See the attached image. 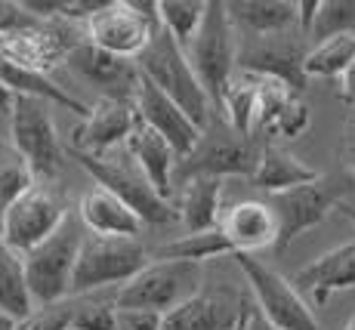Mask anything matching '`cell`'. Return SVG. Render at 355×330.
<instances>
[{"mask_svg": "<svg viewBox=\"0 0 355 330\" xmlns=\"http://www.w3.org/2000/svg\"><path fill=\"white\" fill-rule=\"evenodd\" d=\"M87 40V25L59 22V19H37L16 3L12 16L0 25V56L19 68L37 74H50L65 65L68 56Z\"/></svg>", "mask_w": 355, "mask_h": 330, "instance_id": "obj_1", "label": "cell"}, {"mask_svg": "<svg viewBox=\"0 0 355 330\" xmlns=\"http://www.w3.org/2000/svg\"><path fill=\"white\" fill-rule=\"evenodd\" d=\"M136 65H139V71L146 74L161 93H167L201 130H207L210 123H214V102L204 93L186 50H182L161 25H158V31H155L152 44L136 59Z\"/></svg>", "mask_w": 355, "mask_h": 330, "instance_id": "obj_2", "label": "cell"}, {"mask_svg": "<svg viewBox=\"0 0 355 330\" xmlns=\"http://www.w3.org/2000/svg\"><path fill=\"white\" fill-rule=\"evenodd\" d=\"M68 157L78 161V167L84 173H90L99 189L118 195L146 225H167L176 216L170 201L155 191V185L139 170V164L130 157L127 146L118 151H108V155H80V151L68 148Z\"/></svg>", "mask_w": 355, "mask_h": 330, "instance_id": "obj_3", "label": "cell"}, {"mask_svg": "<svg viewBox=\"0 0 355 330\" xmlns=\"http://www.w3.org/2000/svg\"><path fill=\"white\" fill-rule=\"evenodd\" d=\"M87 229L80 216L68 213V219L53 232L40 247L25 253V275H28V290L34 306H59L71 299L74 269L84 247Z\"/></svg>", "mask_w": 355, "mask_h": 330, "instance_id": "obj_4", "label": "cell"}, {"mask_svg": "<svg viewBox=\"0 0 355 330\" xmlns=\"http://www.w3.org/2000/svg\"><path fill=\"white\" fill-rule=\"evenodd\" d=\"M10 142L28 161L37 182H53L62 173L68 146L59 139L53 102L37 96H16L10 108Z\"/></svg>", "mask_w": 355, "mask_h": 330, "instance_id": "obj_5", "label": "cell"}, {"mask_svg": "<svg viewBox=\"0 0 355 330\" xmlns=\"http://www.w3.org/2000/svg\"><path fill=\"white\" fill-rule=\"evenodd\" d=\"M238 53H241V34L232 25L229 10L223 0H210L201 31L186 46V56L192 62L198 80L210 102L220 105L229 80L238 74Z\"/></svg>", "mask_w": 355, "mask_h": 330, "instance_id": "obj_6", "label": "cell"}, {"mask_svg": "<svg viewBox=\"0 0 355 330\" xmlns=\"http://www.w3.org/2000/svg\"><path fill=\"white\" fill-rule=\"evenodd\" d=\"M148 263H152V253L146 250L139 238H102L87 232L78 257V269H74L71 297H90L102 287L114 284L121 290Z\"/></svg>", "mask_w": 355, "mask_h": 330, "instance_id": "obj_7", "label": "cell"}, {"mask_svg": "<svg viewBox=\"0 0 355 330\" xmlns=\"http://www.w3.org/2000/svg\"><path fill=\"white\" fill-rule=\"evenodd\" d=\"M201 266L180 259H152L130 284L114 293L118 309L167 315L201 293Z\"/></svg>", "mask_w": 355, "mask_h": 330, "instance_id": "obj_8", "label": "cell"}, {"mask_svg": "<svg viewBox=\"0 0 355 330\" xmlns=\"http://www.w3.org/2000/svg\"><path fill=\"white\" fill-rule=\"evenodd\" d=\"M158 3L148 0H105L99 12L87 19V40L118 59L136 62L155 31H158Z\"/></svg>", "mask_w": 355, "mask_h": 330, "instance_id": "obj_9", "label": "cell"}, {"mask_svg": "<svg viewBox=\"0 0 355 330\" xmlns=\"http://www.w3.org/2000/svg\"><path fill=\"white\" fill-rule=\"evenodd\" d=\"M263 146H257L254 136H241L223 123H210L204 130L201 142L180 161V176H210V180H229V176H248L254 180Z\"/></svg>", "mask_w": 355, "mask_h": 330, "instance_id": "obj_10", "label": "cell"}, {"mask_svg": "<svg viewBox=\"0 0 355 330\" xmlns=\"http://www.w3.org/2000/svg\"><path fill=\"white\" fill-rule=\"evenodd\" d=\"M235 263L248 278L257 309L275 330H322L315 312L303 299V293L293 287V281L254 259L250 253H235Z\"/></svg>", "mask_w": 355, "mask_h": 330, "instance_id": "obj_11", "label": "cell"}, {"mask_svg": "<svg viewBox=\"0 0 355 330\" xmlns=\"http://www.w3.org/2000/svg\"><path fill=\"white\" fill-rule=\"evenodd\" d=\"M68 201L53 182H37L0 216V238L16 253H31L68 219Z\"/></svg>", "mask_w": 355, "mask_h": 330, "instance_id": "obj_12", "label": "cell"}, {"mask_svg": "<svg viewBox=\"0 0 355 330\" xmlns=\"http://www.w3.org/2000/svg\"><path fill=\"white\" fill-rule=\"evenodd\" d=\"M272 210L278 216V244L275 250H288L303 232L315 229L327 219V213L343 204V189L334 180H322L300 185V189L282 191V195H272Z\"/></svg>", "mask_w": 355, "mask_h": 330, "instance_id": "obj_13", "label": "cell"}, {"mask_svg": "<svg viewBox=\"0 0 355 330\" xmlns=\"http://www.w3.org/2000/svg\"><path fill=\"white\" fill-rule=\"evenodd\" d=\"M303 34H275V37H257L244 40L241 53H238V71H250L259 78H275L288 84L293 93L306 90V53L303 50Z\"/></svg>", "mask_w": 355, "mask_h": 330, "instance_id": "obj_14", "label": "cell"}, {"mask_svg": "<svg viewBox=\"0 0 355 330\" xmlns=\"http://www.w3.org/2000/svg\"><path fill=\"white\" fill-rule=\"evenodd\" d=\"M139 127V112L133 99H118V96H99L90 105V114L74 130L71 151L80 155H108L130 142V136Z\"/></svg>", "mask_w": 355, "mask_h": 330, "instance_id": "obj_15", "label": "cell"}, {"mask_svg": "<svg viewBox=\"0 0 355 330\" xmlns=\"http://www.w3.org/2000/svg\"><path fill=\"white\" fill-rule=\"evenodd\" d=\"M133 102H136V112H139V121L146 127H152L155 133H161L173 146L176 155H180V161L201 142L204 130L167 93H161L142 71H139V87H136Z\"/></svg>", "mask_w": 355, "mask_h": 330, "instance_id": "obj_16", "label": "cell"}, {"mask_svg": "<svg viewBox=\"0 0 355 330\" xmlns=\"http://www.w3.org/2000/svg\"><path fill=\"white\" fill-rule=\"evenodd\" d=\"M78 78H84L90 87H96L102 96H118V99H133L139 87V65L130 59H118L112 53L93 46L90 40L78 46L65 62Z\"/></svg>", "mask_w": 355, "mask_h": 330, "instance_id": "obj_17", "label": "cell"}, {"mask_svg": "<svg viewBox=\"0 0 355 330\" xmlns=\"http://www.w3.org/2000/svg\"><path fill=\"white\" fill-rule=\"evenodd\" d=\"M244 302L232 290H201L180 309L161 315V330H235Z\"/></svg>", "mask_w": 355, "mask_h": 330, "instance_id": "obj_18", "label": "cell"}, {"mask_svg": "<svg viewBox=\"0 0 355 330\" xmlns=\"http://www.w3.org/2000/svg\"><path fill=\"white\" fill-rule=\"evenodd\" d=\"M291 281L300 293H309V299L315 306H324L340 290H352L355 287V241H346V244L315 257L312 263H306L303 269L293 275Z\"/></svg>", "mask_w": 355, "mask_h": 330, "instance_id": "obj_19", "label": "cell"}, {"mask_svg": "<svg viewBox=\"0 0 355 330\" xmlns=\"http://www.w3.org/2000/svg\"><path fill=\"white\" fill-rule=\"evenodd\" d=\"M220 232L232 244V253H257L278 244V216L266 201H241L223 213Z\"/></svg>", "mask_w": 355, "mask_h": 330, "instance_id": "obj_20", "label": "cell"}, {"mask_svg": "<svg viewBox=\"0 0 355 330\" xmlns=\"http://www.w3.org/2000/svg\"><path fill=\"white\" fill-rule=\"evenodd\" d=\"M78 216L90 235H102V238H139L142 225H146L118 195L99 189V185L80 195Z\"/></svg>", "mask_w": 355, "mask_h": 330, "instance_id": "obj_21", "label": "cell"}, {"mask_svg": "<svg viewBox=\"0 0 355 330\" xmlns=\"http://www.w3.org/2000/svg\"><path fill=\"white\" fill-rule=\"evenodd\" d=\"M226 10L232 25L244 40L300 31L297 3H291V0H232L226 3Z\"/></svg>", "mask_w": 355, "mask_h": 330, "instance_id": "obj_22", "label": "cell"}, {"mask_svg": "<svg viewBox=\"0 0 355 330\" xmlns=\"http://www.w3.org/2000/svg\"><path fill=\"white\" fill-rule=\"evenodd\" d=\"M127 151H130V157L139 164L142 173L148 176V182L155 185V191L170 201V195H173V173H176V167H180V155L173 151V146H170L161 133H155L152 127H146V123L139 121L136 133L130 136V142H127Z\"/></svg>", "mask_w": 355, "mask_h": 330, "instance_id": "obj_23", "label": "cell"}, {"mask_svg": "<svg viewBox=\"0 0 355 330\" xmlns=\"http://www.w3.org/2000/svg\"><path fill=\"white\" fill-rule=\"evenodd\" d=\"M176 210L189 235L220 229L223 213H226L223 210V180H210V176L182 180V198Z\"/></svg>", "mask_w": 355, "mask_h": 330, "instance_id": "obj_24", "label": "cell"}, {"mask_svg": "<svg viewBox=\"0 0 355 330\" xmlns=\"http://www.w3.org/2000/svg\"><path fill=\"white\" fill-rule=\"evenodd\" d=\"M315 180H322V173L312 170L309 164H303L300 157H293L291 151L278 146H263L257 173L250 182H254V189L266 191V195H282V191L300 189V185H309Z\"/></svg>", "mask_w": 355, "mask_h": 330, "instance_id": "obj_25", "label": "cell"}, {"mask_svg": "<svg viewBox=\"0 0 355 330\" xmlns=\"http://www.w3.org/2000/svg\"><path fill=\"white\" fill-rule=\"evenodd\" d=\"M0 309L6 315H12L16 321H22L25 315H31L37 309L28 290L25 257L12 250L3 238H0Z\"/></svg>", "mask_w": 355, "mask_h": 330, "instance_id": "obj_26", "label": "cell"}, {"mask_svg": "<svg viewBox=\"0 0 355 330\" xmlns=\"http://www.w3.org/2000/svg\"><path fill=\"white\" fill-rule=\"evenodd\" d=\"M257 87H259L257 74L238 71L235 78L229 80L226 93H223V99H220L226 123L241 136H254V127H257Z\"/></svg>", "mask_w": 355, "mask_h": 330, "instance_id": "obj_27", "label": "cell"}, {"mask_svg": "<svg viewBox=\"0 0 355 330\" xmlns=\"http://www.w3.org/2000/svg\"><path fill=\"white\" fill-rule=\"evenodd\" d=\"M226 253H232V244L220 229H214V232H198V235H182L170 241V244H164L152 253V259H180V263L204 266L207 259L226 257Z\"/></svg>", "mask_w": 355, "mask_h": 330, "instance_id": "obj_28", "label": "cell"}, {"mask_svg": "<svg viewBox=\"0 0 355 330\" xmlns=\"http://www.w3.org/2000/svg\"><path fill=\"white\" fill-rule=\"evenodd\" d=\"M355 62V34L322 40L306 53V78H343Z\"/></svg>", "mask_w": 355, "mask_h": 330, "instance_id": "obj_29", "label": "cell"}, {"mask_svg": "<svg viewBox=\"0 0 355 330\" xmlns=\"http://www.w3.org/2000/svg\"><path fill=\"white\" fill-rule=\"evenodd\" d=\"M204 16H207V0H161L158 3V19L161 28L186 50L201 31Z\"/></svg>", "mask_w": 355, "mask_h": 330, "instance_id": "obj_30", "label": "cell"}, {"mask_svg": "<svg viewBox=\"0 0 355 330\" xmlns=\"http://www.w3.org/2000/svg\"><path fill=\"white\" fill-rule=\"evenodd\" d=\"M37 185V176L31 173L28 161L16 151L12 142H0V216Z\"/></svg>", "mask_w": 355, "mask_h": 330, "instance_id": "obj_31", "label": "cell"}, {"mask_svg": "<svg viewBox=\"0 0 355 330\" xmlns=\"http://www.w3.org/2000/svg\"><path fill=\"white\" fill-rule=\"evenodd\" d=\"M259 78V74H257ZM297 99V93L291 90L288 84L275 78H259V87H257V127H254V136L257 133H269V127L278 121V114Z\"/></svg>", "mask_w": 355, "mask_h": 330, "instance_id": "obj_32", "label": "cell"}, {"mask_svg": "<svg viewBox=\"0 0 355 330\" xmlns=\"http://www.w3.org/2000/svg\"><path fill=\"white\" fill-rule=\"evenodd\" d=\"M340 34H355V0H322L309 37L322 44V40L340 37Z\"/></svg>", "mask_w": 355, "mask_h": 330, "instance_id": "obj_33", "label": "cell"}, {"mask_svg": "<svg viewBox=\"0 0 355 330\" xmlns=\"http://www.w3.org/2000/svg\"><path fill=\"white\" fill-rule=\"evenodd\" d=\"M105 0H22V6L37 19H59V22H80L87 25V19L93 12L102 10Z\"/></svg>", "mask_w": 355, "mask_h": 330, "instance_id": "obj_34", "label": "cell"}, {"mask_svg": "<svg viewBox=\"0 0 355 330\" xmlns=\"http://www.w3.org/2000/svg\"><path fill=\"white\" fill-rule=\"evenodd\" d=\"M74 330H114L118 327V302L112 299H90L74 297Z\"/></svg>", "mask_w": 355, "mask_h": 330, "instance_id": "obj_35", "label": "cell"}, {"mask_svg": "<svg viewBox=\"0 0 355 330\" xmlns=\"http://www.w3.org/2000/svg\"><path fill=\"white\" fill-rule=\"evenodd\" d=\"M74 321V297L59 306H37L31 315L16 321L12 330H68Z\"/></svg>", "mask_w": 355, "mask_h": 330, "instance_id": "obj_36", "label": "cell"}, {"mask_svg": "<svg viewBox=\"0 0 355 330\" xmlns=\"http://www.w3.org/2000/svg\"><path fill=\"white\" fill-rule=\"evenodd\" d=\"M309 123H312V112H309V105H306L303 99H293L288 108H284L282 114H278V121L269 127V133L266 136H282V139H297V136H303L306 130H309Z\"/></svg>", "mask_w": 355, "mask_h": 330, "instance_id": "obj_37", "label": "cell"}, {"mask_svg": "<svg viewBox=\"0 0 355 330\" xmlns=\"http://www.w3.org/2000/svg\"><path fill=\"white\" fill-rule=\"evenodd\" d=\"M114 330H161V315L118 309V327Z\"/></svg>", "mask_w": 355, "mask_h": 330, "instance_id": "obj_38", "label": "cell"}, {"mask_svg": "<svg viewBox=\"0 0 355 330\" xmlns=\"http://www.w3.org/2000/svg\"><path fill=\"white\" fill-rule=\"evenodd\" d=\"M318 6H322V0H300L297 3V22H300V34H303V37H309L312 25H315Z\"/></svg>", "mask_w": 355, "mask_h": 330, "instance_id": "obj_39", "label": "cell"}, {"mask_svg": "<svg viewBox=\"0 0 355 330\" xmlns=\"http://www.w3.org/2000/svg\"><path fill=\"white\" fill-rule=\"evenodd\" d=\"M235 330H275V327H272L269 321L263 318V312H259L257 302H254V306H244L241 321L235 324Z\"/></svg>", "mask_w": 355, "mask_h": 330, "instance_id": "obj_40", "label": "cell"}, {"mask_svg": "<svg viewBox=\"0 0 355 330\" xmlns=\"http://www.w3.org/2000/svg\"><path fill=\"white\" fill-rule=\"evenodd\" d=\"M343 164L349 167L352 180H355V114L346 123V133H343Z\"/></svg>", "mask_w": 355, "mask_h": 330, "instance_id": "obj_41", "label": "cell"}, {"mask_svg": "<svg viewBox=\"0 0 355 330\" xmlns=\"http://www.w3.org/2000/svg\"><path fill=\"white\" fill-rule=\"evenodd\" d=\"M340 96H343L346 102H355V62H352V68L340 78Z\"/></svg>", "mask_w": 355, "mask_h": 330, "instance_id": "obj_42", "label": "cell"}, {"mask_svg": "<svg viewBox=\"0 0 355 330\" xmlns=\"http://www.w3.org/2000/svg\"><path fill=\"white\" fill-rule=\"evenodd\" d=\"M12 99H16V96L6 90L3 80H0V112H10V108H12Z\"/></svg>", "mask_w": 355, "mask_h": 330, "instance_id": "obj_43", "label": "cell"}, {"mask_svg": "<svg viewBox=\"0 0 355 330\" xmlns=\"http://www.w3.org/2000/svg\"><path fill=\"white\" fill-rule=\"evenodd\" d=\"M16 327V318H12V315H6L3 309H0V330H12Z\"/></svg>", "mask_w": 355, "mask_h": 330, "instance_id": "obj_44", "label": "cell"}, {"mask_svg": "<svg viewBox=\"0 0 355 330\" xmlns=\"http://www.w3.org/2000/svg\"><path fill=\"white\" fill-rule=\"evenodd\" d=\"M337 210H340V213H343V216H349V219H352V223H355V204H346V201H343V204H340V207H337Z\"/></svg>", "mask_w": 355, "mask_h": 330, "instance_id": "obj_45", "label": "cell"}, {"mask_svg": "<svg viewBox=\"0 0 355 330\" xmlns=\"http://www.w3.org/2000/svg\"><path fill=\"white\" fill-rule=\"evenodd\" d=\"M343 330H355V312H352V318L346 321V327H343Z\"/></svg>", "mask_w": 355, "mask_h": 330, "instance_id": "obj_46", "label": "cell"}]
</instances>
